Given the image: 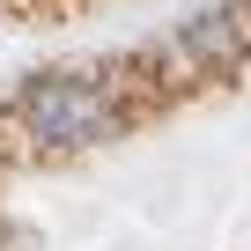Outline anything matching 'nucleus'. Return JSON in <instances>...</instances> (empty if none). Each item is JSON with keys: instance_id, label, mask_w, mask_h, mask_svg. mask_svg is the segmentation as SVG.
<instances>
[{"instance_id": "f257e3e1", "label": "nucleus", "mask_w": 251, "mask_h": 251, "mask_svg": "<svg viewBox=\"0 0 251 251\" xmlns=\"http://www.w3.org/2000/svg\"><path fill=\"white\" fill-rule=\"evenodd\" d=\"M23 126L45 148H81V141L111 133V96L81 74H45L23 89Z\"/></svg>"}]
</instances>
